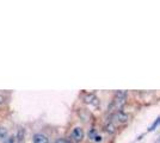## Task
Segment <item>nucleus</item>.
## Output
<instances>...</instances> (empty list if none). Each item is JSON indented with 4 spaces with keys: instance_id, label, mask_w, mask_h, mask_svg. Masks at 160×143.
Listing matches in <instances>:
<instances>
[{
    "instance_id": "obj_1",
    "label": "nucleus",
    "mask_w": 160,
    "mask_h": 143,
    "mask_svg": "<svg viewBox=\"0 0 160 143\" xmlns=\"http://www.w3.org/2000/svg\"><path fill=\"white\" fill-rule=\"evenodd\" d=\"M114 118L116 119L118 123L124 124V123H127L128 121H129V115L123 112V111L121 110V111H116V113L114 115Z\"/></svg>"
},
{
    "instance_id": "obj_2",
    "label": "nucleus",
    "mask_w": 160,
    "mask_h": 143,
    "mask_svg": "<svg viewBox=\"0 0 160 143\" xmlns=\"http://www.w3.org/2000/svg\"><path fill=\"white\" fill-rule=\"evenodd\" d=\"M84 130L80 128V126H77V128L73 129V131H72V138H73L75 142H80L83 141L84 138Z\"/></svg>"
},
{
    "instance_id": "obj_3",
    "label": "nucleus",
    "mask_w": 160,
    "mask_h": 143,
    "mask_svg": "<svg viewBox=\"0 0 160 143\" xmlns=\"http://www.w3.org/2000/svg\"><path fill=\"white\" fill-rule=\"evenodd\" d=\"M84 101L86 103V104H91V105H98V104H99L98 98L96 97V95H94L93 93L86 94L85 97H84Z\"/></svg>"
},
{
    "instance_id": "obj_4",
    "label": "nucleus",
    "mask_w": 160,
    "mask_h": 143,
    "mask_svg": "<svg viewBox=\"0 0 160 143\" xmlns=\"http://www.w3.org/2000/svg\"><path fill=\"white\" fill-rule=\"evenodd\" d=\"M34 143H49V138L43 134H35L33 137Z\"/></svg>"
},
{
    "instance_id": "obj_5",
    "label": "nucleus",
    "mask_w": 160,
    "mask_h": 143,
    "mask_svg": "<svg viewBox=\"0 0 160 143\" xmlns=\"http://www.w3.org/2000/svg\"><path fill=\"white\" fill-rule=\"evenodd\" d=\"M104 131L109 135H114L116 132V126L111 123V122H108L105 125H104Z\"/></svg>"
},
{
    "instance_id": "obj_6",
    "label": "nucleus",
    "mask_w": 160,
    "mask_h": 143,
    "mask_svg": "<svg viewBox=\"0 0 160 143\" xmlns=\"http://www.w3.org/2000/svg\"><path fill=\"white\" fill-rule=\"evenodd\" d=\"M7 138V130L5 128H0V141H5Z\"/></svg>"
},
{
    "instance_id": "obj_7",
    "label": "nucleus",
    "mask_w": 160,
    "mask_h": 143,
    "mask_svg": "<svg viewBox=\"0 0 160 143\" xmlns=\"http://www.w3.org/2000/svg\"><path fill=\"white\" fill-rule=\"evenodd\" d=\"M115 98H127V92L125 91H117L115 93Z\"/></svg>"
},
{
    "instance_id": "obj_8",
    "label": "nucleus",
    "mask_w": 160,
    "mask_h": 143,
    "mask_svg": "<svg viewBox=\"0 0 160 143\" xmlns=\"http://www.w3.org/2000/svg\"><path fill=\"white\" fill-rule=\"evenodd\" d=\"M159 124H160V117H158V118H157V121H154V123L151 125V128L148 129V131H153Z\"/></svg>"
},
{
    "instance_id": "obj_9",
    "label": "nucleus",
    "mask_w": 160,
    "mask_h": 143,
    "mask_svg": "<svg viewBox=\"0 0 160 143\" xmlns=\"http://www.w3.org/2000/svg\"><path fill=\"white\" fill-rule=\"evenodd\" d=\"M17 138H18V141H23L24 140V129H19L18 130Z\"/></svg>"
},
{
    "instance_id": "obj_10",
    "label": "nucleus",
    "mask_w": 160,
    "mask_h": 143,
    "mask_svg": "<svg viewBox=\"0 0 160 143\" xmlns=\"http://www.w3.org/2000/svg\"><path fill=\"white\" fill-rule=\"evenodd\" d=\"M4 143H14V137H13V136L7 137V138L4 141Z\"/></svg>"
},
{
    "instance_id": "obj_11",
    "label": "nucleus",
    "mask_w": 160,
    "mask_h": 143,
    "mask_svg": "<svg viewBox=\"0 0 160 143\" xmlns=\"http://www.w3.org/2000/svg\"><path fill=\"white\" fill-rule=\"evenodd\" d=\"M94 136H96V130H94V129H91V130L89 131V137H90V138H93Z\"/></svg>"
},
{
    "instance_id": "obj_12",
    "label": "nucleus",
    "mask_w": 160,
    "mask_h": 143,
    "mask_svg": "<svg viewBox=\"0 0 160 143\" xmlns=\"http://www.w3.org/2000/svg\"><path fill=\"white\" fill-rule=\"evenodd\" d=\"M94 142H102V136H99V135H96V136L92 138Z\"/></svg>"
},
{
    "instance_id": "obj_13",
    "label": "nucleus",
    "mask_w": 160,
    "mask_h": 143,
    "mask_svg": "<svg viewBox=\"0 0 160 143\" xmlns=\"http://www.w3.org/2000/svg\"><path fill=\"white\" fill-rule=\"evenodd\" d=\"M54 143H68L67 142V140H65V138H59V140H56Z\"/></svg>"
},
{
    "instance_id": "obj_14",
    "label": "nucleus",
    "mask_w": 160,
    "mask_h": 143,
    "mask_svg": "<svg viewBox=\"0 0 160 143\" xmlns=\"http://www.w3.org/2000/svg\"><path fill=\"white\" fill-rule=\"evenodd\" d=\"M4 100H5L4 95H0V104H3V103H4Z\"/></svg>"
},
{
    "instance_id": "obj_15",
    "label": "nucleus",
    "mask_w": 160,
    "mask_h": 143,
    "mask_svg": "<svg viewBox=\"0 0 160 143\" xmlns=\"http://www.w3.org/2000/svg\"><path fill=\"white\" fill-rule=\"evenodd\" d=\"M69 143H71V142H69Z\"/></svg>"
}]
</instances>
